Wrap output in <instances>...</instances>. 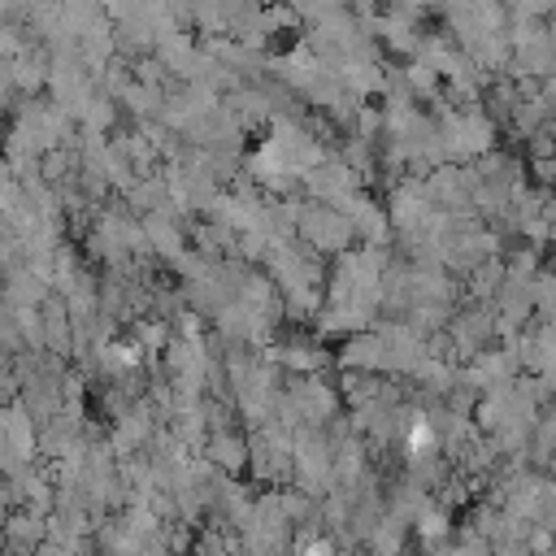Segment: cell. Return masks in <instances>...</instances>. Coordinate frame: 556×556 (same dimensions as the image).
<instances>
[{
    "mask_svg": "<svg viewBox=\"0 0 556 556\" xmlns=\"http://www.w3.org/2000/svg\"><path fill=\"white\" fill-rule=\"evenodd\" d=\"M295 556H334V547H330L326 539H304V543L295 547Z\"/></svg>",
    "mask_w": 556,
    "mask_h": 556,
    "instance_id": "obj_1",
    "label": "cell"
}]
</instances>
